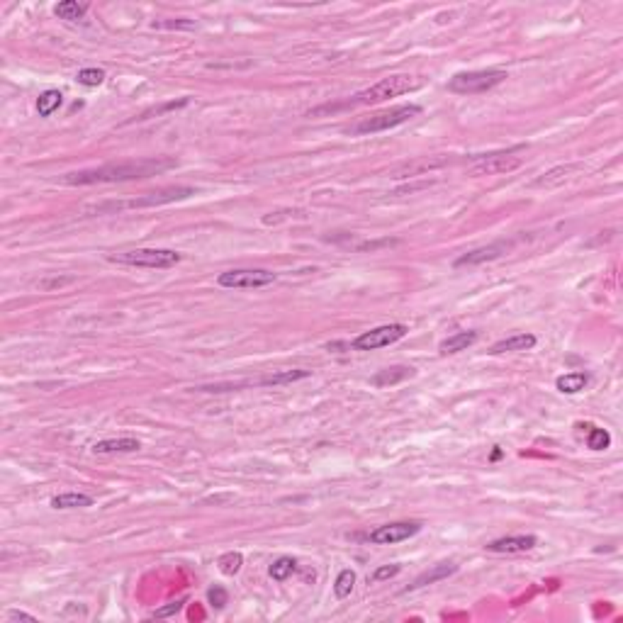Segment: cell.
Masks as SVG:
<instances>
[{
  "label": "cell",
  "instance_id": "8fae6325",
  "mask_svg": "<svg viewBox=\"0 0 623 623\" xmlns=\"http://www.w3.org/2000/svg\"><path fill=\"white\" fill-rule=\"evenodd\" d=\"M509 249H511V241H497V244L479 246V249H472V251L462 253V256H458L453 261V266L455 268L479 266V263H487V261H494V258H501Z\"/></svg>",
  "mask_w": 623,
  "mask_h": 623
},
{
  "label": "cell",
  "instance_id": "6da1fadb",
  "mask_svg": "<svg viewBox=\"0 0 623 623\" xmlns=\"http://www.w3.org/2000/svg\"><path fill=\"white\" fill-rule=\"evenodd\" d=\"M175 168V158L158 156V158H136V161L122 163H105L98 168L74 170L62 178L64 185H95V183H124V180H141L158 175L163 170Z\"/></svg>",
  "mask_w": 623,
  "mask_h": 623
},
{
  "label": "cell",
  "instance_id": "ac0fdd59",
  "mask_svg": "<svg viewBox=\"0 0 623 623\" xmlns=\"http://www.w3.org/2000/svg\"><path fill=\"white\" fill-rule=\"evenodd\" d=\"M305 378H310V371H280V373H270L258 378L256 388H278V385H290Z\"/></svg>",
  "mask_w": 623,
  "mask_h": 623
},
{
  "label": "cell",
  "instance_id": "30bf717a",
  "mask_svg": "<svg viewBox=\"0 0 623 623\" xmlns=\"http://www.w3.org/2000/svg\"><path fill=\"white\" fill-rule=\"evenodd\" d=\"M419 531H421V521H395L371 531L368 533V540L375 545H395V543H402V540H409L412 536H417Z\"/></svg>",
  "mask_w": 623,
  "mask_h": 623
},
{
  "label": "cell",
  "instance_id": "d6a6232c",
  "mask_svg": "<svg viewBox=\"0 0 623 623\" xmlns=\"http://www.w3.org/2000/svg\"><path fill=\"white\" fill-rule=\"evenodd\" d=\"M501 458V450L499 448H494V453H492V460H499Z\"/></svg>",
  "mask_w": 623,
  "mask_h": 623
},
{
  "label": "cell",
  "instance_id": "5b68a950",
  "mask_svg": "<svg viewBox=\"0 0 623 623\" xmlns=\"http://www.w3.org/2000/svg\"><path fill=\"white\" fill-rule=\"evenodd\" d=\"M506 78L504 71L499 69H484V71H465V74H455L448 81V91L460 93V95H472V93H487L497 88Z\"/></svg>",
  "mask_w": 623,
  "mask_h": 623
},
{
  "label": "cell",
  "instance_id": "7a4b0ae2",
  "mask_svg": "<svg viewBox=\"0 0 623 623\" xmlns=\"http://www.w3.org/2000/svg\"><path fill=\"white\" fill-rule=\"evenodd\" d=\"M417 86H419V81L414 78V76L395 74V76H388V78L378 81V83L366 88V91H358L356 95L349 98V100H344L339 105H322V107L312 110L310 117H317V115H324V112H336V110H344V107H358V105H378L383 100H390V98L404 95V93L414 91Z\"/></svg>",
  "mask_w": 623,
  "mask_h": 623
},
{
  "label": "cell",
  "instance_id": "44dd1931",
  "mask_svg": "<svg viewBox=\"0 0 623 623\" xmlns=\"http://www.w3.org/2000/svg\"><path fill=\"white\" fill-rule=\"evenodd\" d=\"M64 103V95L59 91H44L40 98H37V112H40V117H52L54 112H57L59 107H62Z\"/></svg>",
  "mask_w": 623,
  "mask_h": 623
},
{
  "label": "cell",
  "instance_id": "cb8c5ba5",
  "mask_svg": "<svg viewBox=\"0 0 623 623\" xmlns=\"http://www.w3.org/2000/svg\"><path fill=\"white\" fill-rule=\"evenodd\" d=\"M295 570H297V562L292 558H288V555H283V558H278L273 565L268 567V575L273 577L275 582H285Z\"/></svg>",
  "mask_w": 623,
  "mask_h": 623
},
{
  "label": "cell",
  "instance_id": "4316f807",
  "mask_svg": "<svg viewBox=\"0 0 623 623\" xmlns=\"http://www.w3.org/2000/svg\"><path fill=\"white\" fill-rule=\"evenodd\" d=\"M76 81L86 88H98L105 81V71L103 69H81L78 76H76Z\"/></svg>",
  "mask_w": 623,
  "mask_h": 623
},
{
  "label": "cell",
  "instance_id": "4fadbf2b",
  "mask_svg": "<svg viewBox=\"0 0 623 623\" xmlns=\"http://www.w3.org/2000/svg\"><path fill=\"white\" fill-rule=\"evenodd\" d=\"M455 572H458V565H455V562H438V565H433L431 570L421 572V575H419L417 580L404 589V594H407V592H414V589L426 587V584H436V582H441V580H446V577L455 575Z\"/></svg>",
  "mask_w": 623,
  "mask_h": 623
},
{
  "label": "cell",
  "instance_id": "83f0119b",
  "mask_svg": "<svg viewBox=\"0 0 623 623\" xmlns=\"http://www.w3.org/2000/svg\"><path fill=\"white\" fill-rule=\"evenodd\" d=\"M400 570H402L400 565H383V567H378V570L373 572L371 580H368V582L378 584V582H383V580H392V577L400 575Z\"/></svg>",
  "mask_w": 623,
  "mask_h": 623
},
{
  "label": "cell",
  "instance_id": "2e32d148",
  "mask_svg": "<svg viewBox=\"0 0 623 623\" xmlns=\"http://www.w3.org/2000/svg\"><path fill=\"white\" fill-rule=\"evenodd\" d=\"M414 368L409 366H392V368H385L378 375H373V385L375 388H390V385H397L407 378H414Z\"/></svg>",
  "mask_w": 623,
  "mask_h": 623
},
{
  "label": "cell",
  "instance_id": "484cf974",
  "mask_svg": "<svg viewBox=\"0 0 623 623\" xmlns=\"http://www.w3.org/2000/svg\"><path fill=\"white\" fill-rule=\"evenodd\" d=\"M217 565H219V572H222V575H236V572L241 570V565H244V555L241 553H224V555H219V560H217Z\"/></svg>",
  "mask_w": 623,
  "mask_h": 623
},
{
  "label": "cell",
  "instance_id": "9a60e30c",
  "mask_svg": "<svg viewBox=\"0 0 623 623\" xmlns=\"http://www.w3.org/2000/svg\"><path fill=\"white\" fill-rule=\"evenodd\" d=\"M141 443L136 438H107V441H98L95 446H93V453H100V455H107V453H134V450H139Z\"/></svg>",
  "mask_w": 623,
  "mask_h": 623
},
{
  "label": "cell",
  "instance_id": "d4e9b609",
  "mask_svg": "<svg viewBox=\"0 0 623 623\" xmlns=\"http://www.w3.org/2000/svg\"><path fill=\"white\" fill-rule=\"evenodd\" d=\"M354 584H356V572L354 570H341L339 577L334 582V594L336 599H346L351 592H354Z\"/></svg>",
  "mask_w": 623,
  "mask_h": 623
},
{
  "label": "cell",
  "instance_id": "8992f818",
  "mask_svg": "<svg viewBox=\"0 0 623 623\" xmlns=\"http://www.w3.org/2000/svg\"><path fill=\"white\" fill-rule=\"evenodd\" d=\"M521 151H526V146L519 144L514 149H506V151H494V153H482V156H475V163H472L470 173L472 175H497V173H509V170L519 168L523 158L519 156Z\"/></svg>",
  "mask_w": 623,
  "mask_h": 623
},
{
  "label": "cell",
  "instance_id": "277c9868",
  "mask_svg": "<svg viewBox=\"0 0 623 623\" xmlns=\"http://www.w3.org/2000/svg\"><path fill=\"white\" fill-rule=\"evenodd\" d=\"M180 253L170 249H134L124 253H115L107 256V261L122 263V266H136V268H170L180 263Z\"/></svg>",
  "mask_w": 623,
  "mask_h": 623
},
{
  "label": "cell",
  "instance_id": "f546056e",
  "mask_svg": "<svg viewBox=\"0 0 623 623\" xmlns=\"http://www.w3.org/2000/svg\"><path fill=\"white\" fill-rule=\"evenodd\" d=\"M187 103H190V100H187V98H180V100L166 103V105H161V107H153V110H149V112H144V115H141L139 120H146V117H151V115H161V112H168V110H180V107H185Z\"/></svg>",
  "mask_w": 623,
  "mask_h": 623
},
{
  "label": "cell",
  "instance_id": "1f68e13d",
  "mask_svg": "<svg viewBox=\"0 0 623 623\" xmlns=\"http://www.w3.org/2000/svg\"><path fill=\"white\" fill-rule=\"evenodd\" d=\"M35 621V616H30V614H22V611H10L8 614V621Z\"/></svg>",
  "mask_w": 623,
  "mask_h": 623
},
{
  "label": "cell",
  "instance_id": "e0dca14e",
  "mask_svg": "<svg viewBox=\"0 0 623 623\" xmlns=\"http://www.w3.org/2000/svg\"><path fill=\"white\" fill-rule=\"evenodd\" d=\"M475 341H477V332H458L453 336H448L446 341H441L438 351H441V356H453V354L465 351L467 346H472Z\"/></svg>",
  "mask_w": 623,
  "mask_h": 623
},
{
  "label": "cell",
  "instance_id": "d6986e66",
  "mask_svg": "<svg viewBox=\"0 0 623 623\" xmlns=\"http://www.w3.org/2000/svg\"><path fill=\"white\" fill-rule=\"evenodd\" d=\"M587 385H589V373H584V371L560 375V378L555 380V388H558L562 395H577V392H582Z\"/></svg>",
  "mask_w": 623,
  "mask_h": 623
},
{
  "label": "cell",
  "instance_id": "7402d4cb",
  "mask_svg": "<svg viewBox=\"0 0 623 623\" xmlns=\"http://www.w3.org/2000/svg\"><path fill=\"white\" fill-rule=\"evenodd\" d=\"M57 18H62L66 22H78L83 20V15L88 13V5L86 3H76V0H64L54 8Z\"/></svg>",
  "mask_w": 623,
  "mask_h": 623
},
{
  "label": "cell",
  "instance_id": "603a6c76",
  "mask_svg": "<svg viewBox=\"0 0 623 623\" xmlns=\"http://www.w3.org/2000/svg\"><path fill=\"white\" fill-rule=\"evenodd\" d=\"M587 448L592 450H606L611 446V433L606 431V429H599V426H592V424H587Z\"/></svg>",
  "mask_w": 623,
  "mask_h": 623
},
{
  "label": "cell",
  "instance_id": "ba28073f",
  "mask_svg": "<svg viewBox=\"0 0 623 623\" xmlns=\"http://www.w3.org/2000/svg\"><path fill=\"white\" fill-rule=\"evenodd\" d=\"M195 195V187H187V185H170V187H161V190H153L146 192L141 197H134L129 202H122V205H110V207H117V209H144V207H161V205H170V202H180L187 200V197Z\"/></svg>",
  "mask_w": 623,
  "mask_h": 623
},
{
  "label": "cell",
  "instance_id": "7c38bea8",
  "mask_svg": "<svg viewBox=\"0 0 623 623\" xmlns=\"http://www.w3.org/2000/svg\"><path fill=\"white\" fill-rule=\"evenodd\" d=\"M538 545L536 536H504L497 538L492 543H487L489 553H501V555H516V553H526V550H533Z\"/></svg>",
  "mask_w": 623,
  "mask_h": 623
},
{
  "label": "cell",
  "instance_id": "ffe728a7",
  "mask_svg": "<svg viewBox=\"0 0 623 623\" xmlns=\"http://www.w3.org/2000/svg\"><path fill=\"white\" fill-rule=\"evenodd\" d=\"M52 506L54 509H83V506H93V497L81 492H66L52 497Z\"/></svg>",
  "mask_w": 623,
  "mask_h": 623
},
{
  "label": "cell",
  "instance_id": "4dcf8cb0",
  "mask_svg": "<svg viewBox=\"0 0 623 623\" xmlns=\"http://www.w3.org/2000/svg\"><path fill=\"white\" fill-rule=\"evenodd\" d=\"M183 604H185V599H178V602L163 606V609H156V611H153V616H156V619H166V616H173V614H178V611L183 609Z\"/></svg>",
  "mask_w": 623,
  "mask_h": 623
},
{
  "label": "cell",
  "instance_id": "52a82bcc",
  "mask_svg": "<svg viewBox=\"0 0 623 623\" xmlns=\"http://www.w3.org/2000/svg\"><path fill=\"white\" fill-rule=\"evenodd\" d=\"M275 280H278V275L263 268H234L219 275L217 283L229 290H258L273 285Z\"/></svg>",
  "mask_w": 623,
  "mask_h": 623
},
{
  "label": "cell",
  "instance_id": "f1b7e54d",
  "mask_svg": "<svg viewBox=\"0 0 623 623\" xmlns=\"http://www.w3.org/2000/svg\"><path fill=\"white\" fill-rule=\"evenodd\" d=\"M207 599H209V604H212L214 609H224L227 602H229V594H227V589H224V587H212L207 592Z\"/></svg>",
  "mask_w": 623,
  "mask_h": 623
},
{
  "label": "cell",
  "instance_id": "9c48e42d",
  "mask_svg": "<svg viewBox=\"0 0 623 623\" xmlns=\"http://www.w3.org/2000/svg\"><path fill=\"white\" fill-rule=\"evenodd\" d=\"M409 329L404 324H385V327L371 329V332L361 334L358 339H354V349L356 351H375L383 349V346H390L395 341H400Z\"/></svg>",
  "mask_w": 623,
  "mask_h": 623
},
{
  "label": "cell",
  "instance_id": "5bb4252c",
  "mask_svg": "<svg viewBox=\"0 0 623 623\" xmlns=\"http://www.w3.org/2000/svg\"><path fill=\"white\" fill-rule=\"evenodd\" d=\"M536 344H538V339L533 334H514V336H509V339L497 341V344L489 349V354L499 356V354H514V351H531Z\"/></svg>",
  "mask_w": 623,
  "mask_h": 623
},
{
  "label": "cell",
  "instance_id": "3957f363",
  "mask_svg": "<svg viewBox=\"0 0 623 623\" xmlns=\"http://www.w3.org/2000/svg\"><path fill=\"white\" fill-rule=\"evenodd\" d=\"M421 115V105H400V107L385 110V112L371 115V117H363L361 122L349 127V134H375V132H388L395 129V127L409 122Z\"/></svg>",
  "mask_w": 623,
  "mask_h": 623
}]
</instances>
